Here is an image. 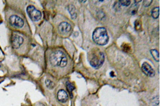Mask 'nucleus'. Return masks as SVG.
I'll list each match as a JSON object with an SVG mask.
<instances>
[{"label": "nucleus", "instance_id": "17", "mask_svg": "<svg viewBox=\"0 0 161 106\" xmlns=\"http://www.w3.org/2000/svg\"><path fill=\"white\" fill-rule=\"evenodd\" d=\"M140 23L139 21H136L135 23V28L136 30H138L140 28Z\"/></svg>", "mask_w": 161, "mask_h": 106}, {"label": "nucleus", "instance_id": "6", "mask_svg": "<svg viewBox=\"0 0 161 106\" xmlns=\"http://www.w3.org/2000/svg\"><path fill=\"white\" fill-rule=\"evenodd\" d=\"M143 72L148 77L153 78L155 76V72L151 65L147 62H144L141 66Z\"/></svg>", "mask_w": 161, "mask_h": 106}, {"label": "nucleus", "instance_id": "18", "mask_svg": "<svg viewBox=\"0 0 161 106\" xmlns=\"http://www.w3.org/2000/svg\"><path fill=\"white\" fill-rule=\"evenodd\" d=\"M36 106H47L45 104L43 103H38L37 104Z\"/></svg>", "mask_w": 161, "mask_h": 106}, {"label": "nucleus", "instance_id": "11", "mask_svg": "<svg viewBox=\"0 0 161 106\" xmlns=\"http://www.w3.org/2000/svg\"><path fill=\"white\" fill-rule=\"evenodd\" d=\"M150 52L154 60L156 62H159L160 61V54H159L158 51L155 49H153L151 50Z\"/></svg>", "mask_w": 161, "mask_h": 106}, {"label": "nucleus", "instance_id": "13", "mask_svg": "<svg viewBox=\"0 0 161 106\" xmlns=\"http://www.w3.org/2000/svg\"><path fill=\"white\" fill-rule=\"evenodd\" d=\"M46 87L50 89H53L54 88L55 85L53 82L50 80H46L45 82Z\"/></svg>", "mask_w": 161, "mask_h": 106}, {"label": "nucleus", "instance_id": "5", "mask_svg": "<svg viewBox=\"0 0 161 106\" xmlns=\"http://www.w3.org/2000/svg\"><path fill=\"white\" fill-rule=\"evenodd\" d=\"M9 21L11 25L18 28H21L24 25L23 20L16 15H13L10 16Z\"/></svg>", "mask_w": 161, "mask_h": 106}, {"label": "nucleus", "instance_id": "4", "mask_svg": "<svg viewBox=\"0 0 161 106\" xmlns=\"http://www.w3.org/2000/svg\"><path fill=\"white\" fill-rule=\"evenodd\" d=\"M26 10L28 16L32 21H38L41 18L42 14L41 12L36 9L34 6H28Z\"/></svg>", "mask_w": 161, "mask_h": 106}, {"label": "nucleus", "instance_id": "15", "mask_svg": "<svg viewBox=\"0 0 161 106\" xmlns=\"http://www.w3.org/2000/svg\"><path fill=\"white\" fill-rule=\"evenodd\" d=\"M119 2L122 6L127 7L130 5L131 3L130 1H119Z\"/></svg>", "mask_w": 161, "mask_h": 106}, {"label": "nucleus", "instance_id": "2", "mask_svg": "<svg viewBox=\"0 0 161 106\" xmlns=\"http://www.w3.org/2000/svg\"><path fill=\"white\" fill-rule=\"evenodd\" d=\"M92 38L94 42L99 46H105L109 41L106 29L104 27L96 28L93 33Z\"/></svg>", "mask_w": 161, "mask_h": 106}, {"label": "nucleus", "instance_id": "14", "mask_svg": "<svg viewBox=\"0 0 161 106\" xmlns=\"http://www.w3.org/2000/svg\"><path fill=\"white\" fill-rule=\"evenodd\" d=\"M66 87L68 90L69 92H72V91L75 89V87H74L73 85L69 82H66Z\"/></svg>", "mask_w": 161, "mask_h": 106}, {"label": "nucleus", "instance_id": "16", "mask_svg": "<svg viewBox=\"0 0 161 106\" xmlns=\"http://www.w3.org/2000/svg\"><path fill=\"white\" fill-rule=\"evenodd\" d=\"M152 1H144L143 2V6L145 7H149L150 5L152 3Z\"/></svg>", "mask_w": 161, "mask_h": 106}, {"label": "nucleus", "instance_id": "12", "mask_svg": "<svg viewBox=\"0 0 161 106\" xmlns=\"http://www.w3.org/2000/svg\"><path fill=\"white\" fill-rule=\"evenodd\" d=\"M160 15V8L159 7L154 8L151 11V16L154 19L158 18Z\"/></svg>", "mask_w": 161, "mask_h": 106}, {"label": "nucleus", "instance_id": "10", "mask_svg": "<svg viewBox=\"0 0 161 106\" xmlns=\"http://www.w3.org/2000/svg\"><path fill=\"white\" fill-rule=\"evenodd\" d=\"M67 9L69 13H70L71 17L73 19H76L77 15L76 12V8L73 5H69L67 7Z\"/></svg>", "mask_w": 161, "mask_h": 106}, {"label": "nucleus", "instance_id": "7", "mask_svg": "<svg viewBox=\"0 0 161 106\" xmlns=\"http://www.w3.org/2000/svg\"><path fill=\"white\" fill-rule=\"evenodd\" d=\"M11 44L14 49H18L20 48L23 42L22 37L17 34H13L11 37Z\"/></svg>", "mask_w": 161, "mask_h": 106}, {"label": "nucleus", "instance_id": "8", "mask_svg": "<svg viewBox=\"0 0 161 106\" xmlns=\"http://www.w3.org/2000/svg\"><path fill=\"white\" fill-rule=\"evenodd\" d=\"M56 96L58 102L61 103H65L69 100L68 94L66 90L63 89L58 90Z\"/></svg>", "mask_w": 161, "mask_h": 106}, {"label": "nucleus", "instance_id": "20", "mask_svg": "<svg viewBox=\"0 0 161 106\" xmlns=\"http://www.w3.org/2000/svg\"><path fill=\"white\" fill-rule=\"evenodd\" d=\"M81 2H83V3H84L85 2H86V1H80Z\"/></svg>", "mask_w": 161, "mask_h": 106}, {"label": "nucleus", "instance_id": "19", "mask_svg": "<svg viewBox=\"0 0 161 106\" xmlns=\"http://www.w3.org/2000/svg\"><path fill=\"white\" fill-rule=\"evenodd\" d=\"M142 1H134V2L135 3H139L141 2Z\"/></svg>", "mask_w": 161, "mask_h": 106}, {"label": "nucleus", "instance_id": "1", "mask_svg": "<svg viewBox=\"0 0 161 106\" xmlns=\"http://www.w3.org/2000/svg\"><path fill=\"white\" fill-rule=\"evenodd\" d=\"M88 56L90 64L95 69L100 68L105 61V57L104 53L97 48L91 50Z\"/></svg>", "mask_w": 161, "mask_h": 106}, {"label": "nucleus", "instance_id": "9", "mask_svg": "<svg viewBox=\"0 0 161 106\" xmlns=\"http://www.w3.org/2000/svg\"><path fill=\"white\" fill-rule=\"evenodd\" d=\"M71 25L66 22H62L58 26V30L61 34H65L69 33L71 30Z\"/></svg>", "mask_w": 161, "mask_h": 106}, {"label": "nucleus", "instance_id": "3", "mask_svg": "<svg viewBox=\"0 0 161 106\" xmlns=\"http://www.w3.org/2000/svg\"><path fill=\"white\" fill-rule=\"evenodd\" d=\"M50 63L53 66L65 67L67 64L68 60L65 54L60 51L52 53L50 57Z\"/></svg>", "mask_w": 161, "mask_h": 106}]
</instances>
